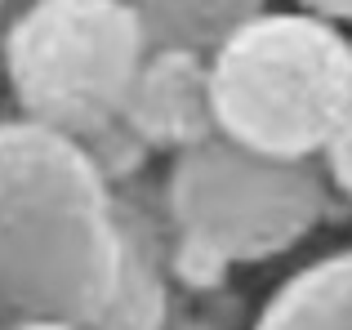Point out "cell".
<instances>
[{
	"label": "cell",
	"mask_w": 352,
	"mask_h": 330,
	"mask_svg": "<svg viewBox=\"0 0 352 330\" xmlns=\"http://www.w3.org/2000/svg\"><path fill=\"white\" fill-rule=\"evenodd\" d=\"M125 263L120 188L89 143L32 116H0V330L94 326Z\"/></svg>",
	"instance_id": "1"
},
{
	"label": "cell",
	"mask_w": 352,
	"mask_h": 330,
	"mask_svg": "<svg viewBox=\"0 0 352 330\" xmlns=\"http://www.w3.org/2000/svg\"><path fill=\"white\" fill-rule=\"evenodd\" d=\"M330 192L321 161L267 157L223 134L174 152L161 188L174 281L206 295L228 268L281 259L317 232Z\"/></svg>",
	"instance_id": "2"
},
{
	"label": "cell",
	"mask_w": 352,
	"mask_h": 330,
	"mask_svg": "<svg viewBox=\"0 0 352 330\" xmlns=\"http://www.w3.org/2000/svg\"><path fill=\"white\" fill-rule=\"evenodd\" d=\"M223 139L285 161H321L352 107V36L312 9H258L210 50Z\"/></svg>",
	"instance_id": "3"
},
{
	"label": "cell",
	"mask_w": 352,
	"mask_h": 330,
	"mask_svg": "<svg viewBox=\"0 0 352 330\" xmlns=\"http://www.w3.org/2000/svg\"><path fill=\"white\" fill-rule=\"evenodd\" d=\"M147 50L129 0H23L0 27V76L18 116L89 143L120 121Z\"/></svg>",
	"instance_id": "4"
},
{
	"label": "cell",
	"mask_w": 352,
	"mask_h": 330,
	"mask_svg": "<svg viewBox=\"0 0 352 330\" xmlns=\"http://www.w3.org/2000/svg\"><path fill=\"white\" fill-rule=\"evenodd\" d=\"M120 125L147 152H188L214 139V89H210V50L192 45H152L120 107Z\"/></svg>",
	"instance_id": "5"
},
{
	"label": "cell",
	"mask_w": 352,
	"mask_h": 330,
	"mask_svg": "<svg viewBox=\"0 0 352 330\" xmlns=\"http://www.w3.org/2000/svg\"><path fill=\"white\" fill-rule=\"evenodd\" d=\"M250 330H352V250L285 277Z\"/></svg>",
	"instance_id": "6"
},
{
	"label": "cell",
	"mask_w": 352,
	"mask_h": 330,
	"mask_svg": "<svg viewBox=\"0 0 352 330\" xmlns=\"http://www.w3.org/2000/svg\"><path fill=\"white\" fill-rule=\"evenodd\" d=\"M143 14L152 45H192L214 50L245 18L267 9V0H129Z\"/></svg>",
	"instance_id": "7"
},
{
	"label": "cell",
	"mask_w": 352,
	"mask_h": 330,
	"mask_svg": "<svg viewBox=\"0 0 352 330\" xmlns=\"http://www.w3.org/2000/svg\"><path fill=\"white\" fill-rule=\"evenodd\" d=\"M321 165H326L330 188H335L344 201H352V107H348L344 121L335 125V134H330L326 152H321Z\"/></svg>",
	"instance_id": "8"
},
{
	"label": "cell",
	"mask_w": 352,
	"mask_h": 330,
	"mask_svg": "<svg viewBox=\"0 0 352 330\" xmlns=\"http://www.w3.org/2000/svg\"><path fill=\"white\" fill-rule=\"evenodd\" d=\"M161 330H228V326L219 322L210 308H197V304H183V299H174V313H170V322H165Z\"/></svg>",
	"instance_id": "9"
},
{
	"label": "cell",
	"mask_w": 352,
	"mask_h": 330,
	"mask_svg": "<svg viewBox=\"0 0 352 330\" xmlns=\"http://www.w3.org/2000/svg\"><path fill=\"white\" fill-rule=\"evenodd\" d=\"M299 9H312V14L330 18L339 27H352V0H294Z\"/></svg>",
	"instance_id": "10"
},
{
	"label": "cell",
	"mask_w": 352,
	"mask_h": 330,
	"mask_svg": "<svg viewBox=\"0 0 352 330\" xmlns=\"http://www.w3.org/2000/svg\"><path fill=\"white\" fill-rule=\"evenodd\" d=\"M5 330H89L76 322H23V326H5Z\"/></svg>",
	"instance_id": "11"
}]
</instances>
